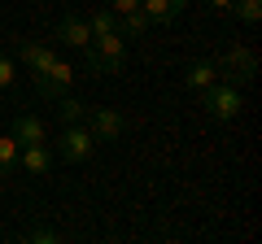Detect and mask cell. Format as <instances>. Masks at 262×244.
I'll return each mask as SVG.
<instances>
[{
  "mask_svg": "<svg viewBox=\"0 0 262 244\" xmlns=\"http://www.w3.org/2000/svg\"><path fill=\"white\" fill-rule=\"evenodd\" d=\"M83 66L92 70V75H122V66H127V39H122L118 31L92 39V44L83 48Z\"/></svg>",
  "mask_w": 262,
  "mask_h": 244,
  "instance_id": "6da1fadb",
  "label": "cell"
},
{
  "mask_svg": "<svg viewBox=\"0 0 262 244\" xmlns=\"http://www.w3.org/2000/svg\"><path fill=\"white\" fill-rule=\"evenodd\" d=\"M214 70H219L223 83L245 87V83H253V75H258V53H253L249 44H232V48L214 61Z\"/></svg>",
  "mask_w": 262,
  "mask_h": 244,
  "instance_id": "7a4b0ae2",
  "label": "cell"
},
{
  "mask_svg": "<svg viewBox=\"0 0 262 244\" xmlns=\"http://www.w3.org/2000/svg\"><path fill=\"white\" fill-rule=\"evenodd\" d=\"M201 105L210 109V118H219V122H232V118H241V109H245V96H241V87H232V83H210L206 92H201Z\"/></svg>",
  "mask_w": 262,
  "mask_h": 244,
  "instance_id": "3957f363",
  "label": "cell"
},
{
  "mask_svg": "<svg viewBox=\"0 0 262 244\" xmlns=\"http://www.w3.org/2000/svg\"><path fill=\"white\" fill-rule=\"evenodd\" d=\"M96 153V140H92V131H88L83 122H70L61 131V144H57V153L53 157H61V161H70V166H79V161H88Z\"/></svg>",
  "mask_w": 262,
  "mask_h": 244,
  "instance_id": "277c9868",
  "label": "cell"
},
{
  "mask_svg": "<svg viewBox=\"0 0 262 244\" xmlns=\"http://www.w3.org/2000/svg\"><path fill=\"white\" fill-rule=\"evenodd\" d=\"M83 127L92 131V140H96V144H110V140H118V135H122V127H127V122H122V113H118V109H110V105H96V109L88 105Z\"/></svg>",
  "mask_w": 262,
  "mask_h": 244,
  "instance_id": "5b68a950",
  "label": "cell"
},
{
  "mask_svg": "<svg viewBox=\"0 0 262 244\" xmlns=\"http://www.w3.org/2000/svg\"><path fill=\"white\" fill-rule=\"evenodd\" d=\"M70 83H75V70H70V61H61V57H53L44 75H35V92L48 96V101L66 96V92H70Z\"/></svg>",
  "mask_w": 262,
  "mask_h": 244,
  "instance_id": "8992f818",
  "label": "cell"
},
{
  "mask_svg": "<svg viewBox=\"0 0 262 244\" xmlns=\"http://www.w3.org/2000/svg\"><path fill=\"white\" fill-rule=\"evenodd\" d=\"M57 39H61L66 48H79V53H83V48L92 44V31H88V18H79V13H66V18L57 22Z\"/></svg>",
  "mask_w": 262,
  "mask_h": 244,
  "instance_id": "52a82bcc",
  "label": "cell"
},
{
  "mask_svg": "<svg viewBox=\"0 0 262 244\" xmlns=\"http://www.w3.org/2000/svg\"><path fill=\"white\" fill-rule=\"evenodd\" d=\"M18 166L27 175H48L53 170V149L48 144H27V149H18Z\"/></svg>",
  "mask_w": 262,
  "mask_h": 244,
  "instance_id": "ba28073f",
  "label": "cell"
},
{
  "mask_svg": "<svg viewBox=\"0 0 262 244\" xmlns=\"http://www.w3.org/2000/svg\"><path fill=\"white\" fill-rule=\"evenodd\" d=\"M9 135L18 140V149H27V144H44V122H39L35 113H18Z\"/></svg>",
  "mask_w": 262,
  "mask_h": 244,
  "instance_id": "9c48e42d",
  "label": "cell"
},
{
  "mask_svg": "<svg viewBox=\"0 0 262 244\" xmlns=\"http://www.w3.org/2000/svg\"><path fill=\"white\" fill-rule=\"evenodd\" d=\"M18 57H22V66H27V75L35 79V75H44V70H48V61L57 57V48H48V44H22Z\"/></svg>",
  "mask_w": 262,
  "mask_h": 244,
  "instance_id": "30bf717a",
  "label": "cell"
},
{
  "mask_svg": "<svg viewBox=\"0 0 262 244\" xmlns=\"http://www.w3.org/2000/svg\"><path fill=\"white\" fill-rule=\"evenodd\" d=\"M184 5H188V0H140V9L149 13L153 27H162V22H175L179 13H184Z\"/></svg>",
  "mask_w": 262,
  "mask_h": 244,
  "instance_id": "8fae6325",
  "label": "cell"
},
{
  "mask_svg": "<svg viewBox=\"0 0 262 244\" xmlns=\"http://www.w3.org/2000/svg\"><path fill=\"white\" fill-rule=\"evenodd\" d=\"M184 83L192 87V92H206L210 83H219V70H214V61H192V66H188V75H184Z\"/></svg>",
  "mask_w": 262,
  "mask_h": 244,
  "instance_id": "7c38bea8",
  "label": "cell"
},
{
  "mask_svg": "<svg viewBox=\"0 0 262 244\" xmlns=\"http://www.w3.org/2000/svg\"><path fill=\"white\" fill-rule=\"evenodd\" d=\"M153 22H149V13L144 9H131V13H118V35L122 39H140L144 31H149Z\"/></svg>",
  "mask_w": 262,
  "mask_h": 244,
  "instance_id": "4fadbf2b",
  "label": "cell"
},
{
  "mask_svg": "<svg viewBox=\"0 0 262 244\" xmlns=\"http://www.w3.org/2000/svg\"><path fill=\"white\" fill-rule=\"evenodd\" d=\"M57 118H61L66 127H70V122H83V118H88V105L75 101V96L66 92V96H57Z\"/></svg>",
  "mask_w": 262,
  "mask_h": 244,
  "instance_id": "5bb4252c",
  "label": "cell"
},
{
  "mask_svg": "<svg viewBox=\"0 0 262 244\" xmlns=\"http://www.w3.org/2000/svg\"><path fill=\"white\" fill-rule=\"evenodd\" d=\"M88 31H92V39H101V35H110V31H118V13H114V9H96L92 18H88Z\"/></svg>",
  "mask_w": 262,
  "mask_h": 244,
  "instance_id": "9a60e30c",
  "label": "cell"
},
{
  "mask_svg": "<svg viewBox=\"0 0 262 244\" xmlns=\"http://www.w3.org/2000/svg\"><path fill=\"white\" fill-rule=\"evenodd\" d=\"M18 170V140L13 135H0V179Z\"/></svg>",
  "mask_w": 262,
  "mask_h": 244,
  "instance_id": "2e32d148",
  "label": "cell"
},
{
  "mask_svg": "<svg viewBox=\"0 0 262 244\" xmlns=\"http://www.w3.org/2000/svg\"><path fill=\"white\" fill-rule=\"evenodd\" d=\"M232 13L245 22V27H253V22L262 18V0H232Z\"/></svg>",
  "mask_w": 262,
  "mask_h": 244,
  "instance_id": "e0dca14e",
  "label": "cell"
},
{
  "mask_svg": "<svg viewBox=\"0 0 262 244\" xmlns=\"http://www.w3.org/2000/svg\"><path fill=\"white\" fill-rule=\"evenodd\" d=\"M27 240L31 244H57V240H61V231H57V227H31Z\"/></svg>",
  "mask_w": 262,
  "mask_h": 244,
  "instance_id": "ac0fdd59",
  "label": "cell"
},
{
  "mask_svg": "<svg viewBox=\"0 0 262 244\" xmlns=\"http://www.w3.org/2000/svg\"><path fill=\"white\" fill-rule=\"evenodd\" d=\"M5 87H13V57L0 53V92H5Z\"/></svg>",
  "mask_w": 262,
  "mask_h": 244,
  "instance_id": "d6986e66",
  "label": "cell"
},
{
  "mask_svg": "<svg viewBox=\"0 0 262 244\" xmlns=\"http://www.w3.org/2000/svg\"><path fill=\"white\" fill-rule=\"evenodd\" d=\"M110 9L114 13H131V9H140V0H110Z\"/></svg>",
  "mask_w": 262,
  "mask_h": 244,
  "instance_id": "ffe728a7",
  "label": "cell"
},
{
  "mask_svg": "<svg viewBox=\"0 0 262 244\" xmlns=\"http://www.w3.org/2000/svg\"><path fill=\"white\" fill-rule=\"evenodd\" d=\"M201 5H210L214 13H232V0H201Z\"/></svg>",
  "mask_w": 262,
  "mask_h": 244,
  "instance_id": "44dd1931",
  "label": "cell"
}]
</instances>
